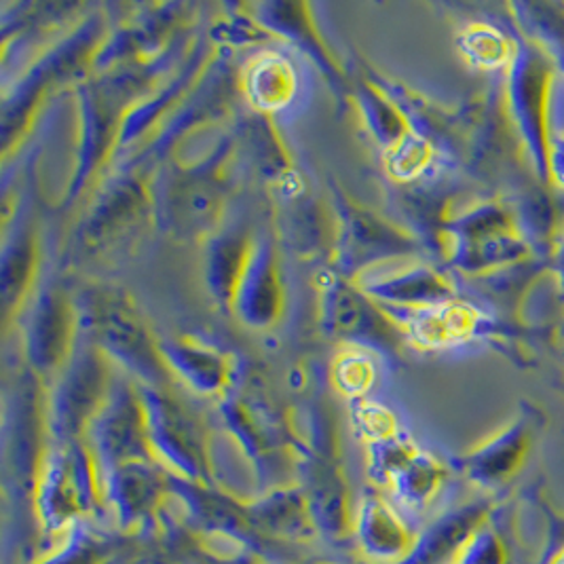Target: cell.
Returning a JSON list of instances; mask_svg holds the SVG:
<instances>
[{
  "label": "cell",
  "instance_id": "obj_1",
  "mask_svg": "<svg viewBox=\"0 0 564 564\" xmlns=\"http://www.w3.org/2000/svg\"><path fill=\"white\" fill-rule=\"evenodd\" d=\"M554 64L539 45H520L508 75V102L531 167L543 184L547 182V135Z\"/></svg>",
  "mask_w": 564,
  "mask_h": 564
},
{
  "label": "cell",
  "instance_id": "obj_2",
  "mask_svg": "<svg viewBox=\"0 0 564 564\" xmlns=\"http://www.w3.org/2000/svg\"><path fill=\"white\" fill-rule=\"evenodd\" d=\"M518 13V22L524 32L531 34L554 68L564 73V4L556 2H522L513 4Z\"/></svg>",
  "mask_w": 564,
  "mask_h": 564
},
{
  "label": "cell",
  "instance_id": "obj_3",
  "mask_svg": "<svg viewBox=\"0 0 564 564\" xmlns=\"http://www.w3.org/2000/svg\"><path fill=\"white\" fill-rule=\"evenodd\" d=\"M462 50L465 57L480 70H499L512 66L518 47L499 28L474 24L463 32Z\"/></svg>",
  "mask_w": 564,
  "mask_h": 564
},
{
  "label": "cell",
  "instance_id": "obj_4",
  "mask_svg": "<svg viewBox=\"0 0 564 564\" xmlns=\"http://www.w3.org/2000/svg\"><path fill=\"white\" fill-rule=\"evenodd\" d=\"M547 182L564 191V123L550 119L547 135Z\"/></svg>",
  "mask_w": 564,
  "mask_h": 564
},
{
  "label": "cell",
  "instance_id": "obj_5",
  "mask_svg": "<svg viewBox=\"0 0 564 564\" xmlns=\"http://www.w3.org/2000/svg\"><path fill=\"white\" fill-rule=\"evenodd\" d=\"M554 273H556V280H558L561 294L564 296V237L561 239V243H558L556 258H554Z\"/></svg>",
  "mask_w": 564,
  "mask_h": 564
}]
</instances>
